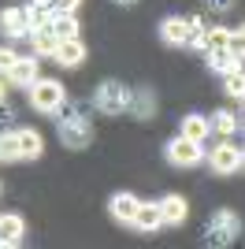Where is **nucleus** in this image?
<instances>
[{"label": "nucleus", "mask_w": 245, "mask_h": 249, "mask_svg": "<svg viewBox=\"0 0 245 249\" xmlns=\"http://www.w3.org/2000/svg\"><path fill=\"white\" fill-rule=\"evenodd\" d=\"M0 234H4L8 242H15V246H19L22 234H26V219H22L19 212H8V216H0Z\"/></svg>", "instance_id": "obj_19"}, {"label": "nucleus", "mask_w": 245, "mask_h": 249, "mask_svg": "<svg viewBox=\"0 0 245 249\" xmlns=\"http://www.w3.org/2000/svg\"><path fill=\"white\" fill-rule=\"evenodd\" d=\"M238 234H242V216L230 212V208H219L208 216V227H204V242L208 246H234Z\"/></svg>", "instance_id": "obj_1"}, {"label": "nucleus", "mask_w": 245, "mask_h": 249, "mask_svg": "<svg viewBox=\"0 0 245 249\" xmlns=\"http://www.w3.org/2000/svg\"><path fill=\"white\" fill-rule=\"evenodd\" d=\"M4 78H8V86H34L41 78L37 74V56H19V60L4 71Z\"/></svg>", "instance_id": "obj_8"}, {"label": "nucleus", "mask_w": 245, "mask_h": 249, "mask_svg": "<svg viewBox=\"0 0 245 249\" xmlns=\"http://www.w3.org/2000/svg\"><path fill=\"white\" fill-rule=\"evenodd\" d=\"M8 246H15V242H8V238H4V234H0V249H8Z\"/></svg>", "instance_id": "obj_32"}, {"label": "nucleus", "mask_w": 245, "mask_h": 249, "mask_svg": "<svg viewBox=\"0 0 245 249\" xmlns=\"http://www.w3.org/2000/svg\"><path fill=\"white\" fill-rule=\"evenodd\" d=\"M208 134H212V119H208V115H182V138L204 145Z\"/></svg>", "instance_id": "obj_16"}, {"label": "nucleus", "mask_w": 245, "mask_h": 249, "mask_svg": "<svg viewBox=\"0 0 245 249\" xmlns=\"http://www.w3.org/2000/svg\"><path fill=\"white\" fill-rule=\"evenodd\" d=\"M160 216H163V223H167V227H182L186 216H190L186 197H182V194H167V197L160 201Z\"/></svg>", "instance_id": "obj_9"}, {"label": "nucleus", "mask_w": 245, "mask_h": 249, "mask_svg": "<svg viewBox=\"0 0 245 249\" xmlns=\"http://www.w3.org/2000/svg\"><path fill=\"white\" fill-rule=\"evenodd\" d=\"M242 167H245V149H242Z\"/></svg>", "instance_id": "obj_34"}, {"label": "nucleus", "mask_w": 245, "mask_h": 249, "mask_svg": "<svg viewBox=\"0 0 245 249\" xmlns=\"http://www.w3.org/2000/svg\"><path fill=\"white\" fill-rule=\"evenodd\" d=\"M30 41H34V52H37V56H56L60 34L52 30V26H37V30H30Z\"/></svg>", "instance_id": "obj_14"}, {"label": "nucleus", "mask_w": 245, "mask_h": 249, "mask_svg": "<svg viewBox=\"0 0 245 249\" xmlns=\"http://www.w3.org/2000/svg\"><path fill=\"white\" fill-rule=\"evenodd\" d=\"M30 4H37V8H52L56 0H30Z\"/></svg>", "instance_id": "obj_30"}, {"label": "nucleus", "mask_w": 245, "mask_h": 249, "mask_svg": "<svg viewBox=\"0 0 245 249\" xmlns=\"http://www.w3.org/2000/svg\"><path fill=\"white\" fill-rule=\"evenodd\" d=\"M242 115H245V97H242Z\"/></svg>", "instance_id": "obj_33"}, {"label": "nucleus", "mask_w": 245, "mask_h": 249, "mask_svg": "<svg viewBox=\"0 0 245 249\" xmlns=\"http://www.w3.org/2000/svg\"><path fill=\"white\" fill-rule=\"evenodd\" d=\"M130 101H134V89L122 82H101V89L93 97V104L104 115H130Z\"/></svg>", "instance_id": "obj_3"}, {"label": "nucleus", "mask_w": 245, "mask_h": 249, "mask_svg": "<svg viewBox=\"0 0 245 249\" xmlns=\"http://www.w3.org/2000/svg\"><path fill=\"white\" fill-rule=\"evenodd\" d=\"M138 205H141V197H134V194L119 190V194H112V201H108V212H112V219H119V223H134Z\"/></svg>", "instance_id": "obj_11"}, {"label": "nucleus", "mask_w": 245, "mask_h": 249, "mask_svg": "<svg viewBox=\"0 0 245 249\" xmlns=\"http://www.w3.org/2000/svg\"><path fill=\"white\" fill-rule=\"evenodd\" d=\"M242 37H245V22H242Z\"/></svg>", "instance_id": "obj_35"}, {"label": "nucleus", "mask_w": 245, "mask_h": 249, "mask_svg": "<svg viewBox=\"0 0 245 249\" xmlns=\"http://www.w3.org/2000/svg\"><path fill=\"white\" fill-rule=\"evenodd\" d=\"M223 93L234 97V101H242V97H245V71H242V67H234V71L223 74Z\"/></svg>", "instance_id": "obj_22"}, {"label": "nucleus", "mask_w": 245, "mask_h": 249, "mask_svg": "<svg viewBox=\"0 0 245 249\" xmlns=\"http://www.w3.org/2000/svg\"><path fill=\"white\" fill-rule=\"evenodd\" d=\"M227 37H230V30H227V26H204V52L227 49Z\"/></svg>", "instance_id": "obj_23"}, {"label": "nucleus", "mask_w": 245, "mask_h": 249, "mask_svg": "<svg viewBox=\"0 0 245 249\" xmlns=\"http://www.w3.org/2000/svg\"><path fill=\"white\" fill-rule=\"evenodd\" d=\"M19 134V149H22V160H37L41 153H45V138L37 134V130H30V126H22V130H15Z\"/></svg>", "instance_id": "obj_17"}, {"label": "nucleus", "mask_w": 245, "mask_h": 249, "mask_svg": "<svg viewBox=\"0 0 245 249\" xmlns=\"http://www.w3.org/2000/svg\"><path fill=\"white\" fill-rule=\"evenodd\" d=\"M52 15V30L60 34V41H67V37H78V19H74V11H60V8H49Z\"/></svg>", "instance_id": "obj_15"}, {"label": "nucleus", "mask_w": 245, "mask_h": 249, "mask_svg": "<svg viewBox=\"0 0 245 249\" xmlns=\"http://www.w3.org/2000/svg\"><path fill=\"white\" fill-rule=\"evenodd\" d=\"M4 97H8V78L0 74V104H4Z\"/></svg>", "instance_id": "obj_29"}, {"label": "nucleus", "mask_w": 245, "mask_h": 249, "mask_svg": "<svg viewBox=\"0 0 245 249\" xmlns=\"http://www.w3.org/2000/svg\"><path fill=\"white\" fill-rule=\"evenodd\" d=\"M134 227L141 231V234H156V231L163 227V216H160V201H141L138 205V212H134Z\"/></svg>", "instance_id": "obj_10"}, {"label": "nucleus", "mask_w": 245, "mask_h": 249, "mask_svg": "<svg viewBox=\"0 0 245 249\" xmlns=\"http://www.w3.org/2000/svg\"><path fill=\"white\" fill-rule=\"evenodd\" d=\"M78 4H82V0H56L52 8H60V11H78Z\"/></svg>", "instance_id": "obj_27"}, {"label": "nucleus", "mask_w": 245, "mask_h": 249, "mask_svg": "<svg viewBox=\"0 0 245 249\" xmlns=\"http://www.w3.org/2000/svg\"><path fill=\"white\" fill-rule=\"evenodd\" d=\"M52 60L60 63V67H82V60H86V45H82V37H67V41H60V49H56Z\"/></svg>", "instance_id": "obj_12"}, {"label": "nucleus", "mask_w": 245, "mask_h": 249, "mask_svg": "<svg viewBox=\"0 0 245 249\" xmlns=\"http://www.w3.org/2000/svg\"><path fill=\"white\" fill-rule=\"evenodd\" d=\"M204 60H208V71L215 74H227V71H234V67H242V63L230 56L227 49H215V52H204Z\"/></svg>", "instance_id": "obj_20"}, {"label": "nucleus", "mask_w": 245, "mask_h": 249, "mask_svg": "<svg viewBox=\"0 0 245 249\" xmlns=\"http://www.w3.org/2000/svg\"><path fill=\"white\" fill-rule=\"evenodd\" d=\"M208 4H212L215 11H227V8H230V4H234V0H208Z\"/></svg>", "instance_id": "obj_28"}, {"label": "nucleus", "mask_w": 245, "mask_h": 249, "mask_svg": "<svg viewBox=\"0 0 245 249\" xmlns=\"http://www.w3.org/2000/svg\"><path fill=\"white\" fill-rule=\"evenodd\" d=\"M115 4H122V8H134V4H138V0H115Z\"/></svg>", "instance_id": "obj_31"}, {"label": "nucleus", "mask_w": 245, "mask_h": 249, "mask_svg": "<svg viewBox=\"0 0 245 249\" xmlns=\"http://www.w3.org/2000/svg\"><path fill=\"white\" fill-rule=\"evenodd\" d=\"M186 34H190V22L182 15H167L160 22V41L163 45H186Z\"/></svg>", "instance_id": "obj_13"}, {"label": "nucleus", "mask_w": 245, "mask_h": 249, "mask_svg": "<svg viewBox=\"0 0 245 249\" xmlns=\"http://www.w3.org/2000/svg\"><path fill=\"white\" fill-rule=\"evenodd\" d=\"M227 52H230L238 63L245 60V37H242V30H230V37H227Z\"/></svg>", "instance_id": "obj_25"}, {"label": "nucleus", "mask_w": 245, "mask_h": 249, "mask_svg": "<svg viewBox=\"0 0 245 249\" xmlns=\"http://www.w3.org/2000/svg\"><path fill=\"white\" fill-rule=\"evenodd\" d=\"M212 130L219 138H230L238 130V115L234 112H227V108H219V112H212Z\"/></svg>", "instance_id": "obj_21"}, {"label": "nucleus", "mask_w": 245, "mask_h": 249, "mask_svg": "<svg viewBox=\"0 0 245 249\" xmlns=\"http://www.w3.org/2000/svg\"><path fill=\"white\" fill-rule=\"evenodd\" d=\"M30 104H34V112H41V115H56L67 104V89L56 78H37L30 86Z\"/></svg>", "instance_id": "obj_2"}, {"label": "nucleus", "mask_w": 245, "mask_h": 249, "mask_svg": "<svg viewBox=\"0 0 245 249\" xmlns=\"http://www.w3.org/2000/svg\"><path fill=\"white\" fill-rule=\"evenodd\" d=\"M56 134H60V142L67 149H74V153L93 145V123L86 115H67V119H60V130H56Z\"/></svg>", "instance_id": "obj_4"}, {"label": "nucleus", "mask_w": 245, "mask_h": 249, "mask_svg": "<svg viewBox=\"0 0 245 249\" xmlns=\"http://www.w3.org/2000/svg\"><path fill=\"white\" fill-rule=\"evenodd\" d=\"M163 156H167V164H171V167H197L204 160V145L178 134V138H171V142L163 145Z\"/></svg>", "instance_id": "obj_5"}, {"label": "nucleus", "mask_w": 245, "mask_h": 249, "mask_svg": "<svg viewBox=\"0 0 245 249\" xmlns=\"http://www.w3.org/2000/svg\"><path fill=\"white\" fill-rule=\"evenodd\" d=\"M0 160H4V164H11V160H22L19 134H4V138H0Z\"/></svg>", "instance_id": "obj_24"}, {"label": "nucleus", "mask_w": 245, "mask_h": 249, "mask_svg": "<svg viewBox=\"0 0 245 249\" xmlns=\"http://www.w3.org/2000/svg\"><path fill=\"white\" fill-rule=\"evenodd\" d=\"M130 115H134V119H149V115H156V93H153V89H138V93H134Z\"/></svg>", "instance_id": "obj_18"}, {"label": "nucleus", "mask_w": 245, "mask_h": 249, "mask_svg": "<svg viewBox=\"0 0 245 249\" xmlns=\"http://www.w3.org/2000/svg\"><path fill=\"white\" fill-rule=\"evenodd\" d=\"M15 60H19V52H15V49H4V45H0V74L8 71Z\"/></svg>", "instance_id": "obj_26"}, {"label": "nucleus", "mask_w": 245, "mask_h": 249, "mask_svg": "<svg viewBox=\"0 0 245 249\" xmlns=\"http://www.w3.org/2000/svg\"><path fill=\"white\" fill-rule=\"evenodd\" d=\"M208 164H212L215 175H234L238 167H242V149L230 142V138H223L219 145L212 149V156H208Z\"/></svg>", "instance_id": "obj_6"}, {"label": "nucleus", "mask_w": 245, "mask_h": 249, "mask_svg": "<svg viewBox=\"0 0 245 249\" xmlns=\"http://www.w3.org/2000/svg\"><path fill=\"white\" fill-rule=\"evenodd\" d=\"M0 30L8 37H26L30 34V8L26 4L22 8H4L0 11Z\"/></svg>", "instance_id": "obj_7"}]
</instances>
